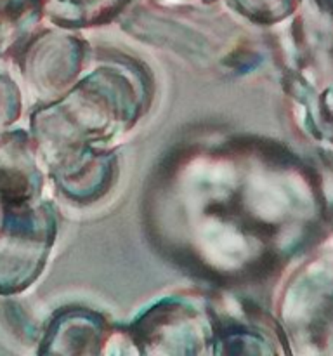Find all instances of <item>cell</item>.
I'll return each mask as SVG.
<instances>
[{"label":"cell","instance_id":"5","mask_svg":"<svg viewBox=\"0 0 333 356\" xmlns=\"http://www.w3.org/2000/svg\"><path fill=\"white\" fill-rule=\"evenodd\" d=\"M103 322L99 316L89 313H68L59 316L49 332L47 344H54V351L66 346L62 353H75V344H80V353H90L87 344L99 343Z\"/></svg>","mask_w":333,"mask_h":356},{"label":"cell","instance_id":"3","mask_svg":"<svg viewBox=\"0 0 333 356\" xmlns=\"http://www.w3.org/2000/svg\"><path fill=\"white\" fill-rule=\"evenodd\" d=\"M54 236L49 205L3 207L0 228V294L23 291L38 277Z\"/></svg>","mask_w":333,"mask_h":356},{"label":"cell","instance_id":"2","mask_svg":"<svg viewBox=\"0 0 333 356\" xmlns=\"http://www.w3.org/2000/svg\"><path fill=\"white\" fill-rule=\"evenodd\" d=\"M137 117V97L130 83L113 72L94 73L62 103L35 118L49 148L62 153L90 149V141L110 138L117 127Z\"/></svg>","mask_w":333,"mask_h":356},{"label":"cell","instance_id":"4","mask_svg":"<svg viewBox=\"0 0 333 356\" xmlns=\"http://www.w3.org/2000/svg\"><path fill=\"white\" fill-rule=\"evenodd\" d=\"M135 337L142 344H180L189 346L191 353H196L198 344L205 339V327L200 322L196 309L182 302H163L142 316L134 329ZM163 348V351H165ZM186 350V348H184Z\"/></svg>","mask_w":333,"mask_h":356},{"label":"cell","instance_id":"1","mask_svg":"<svg viewBox=\"0 0 333 356\" xmlns=\"http://www.w3.org/2000/svg\"><path fill=\"white\" fill-rule=\"evenodd\" d=\"M250 145L219 146L208 155L180 162L166 176V232H162L177 257L207 277L221 280L259 278L281 263L274 249L280 226L257 214L250 188Z\"/></svg>","mask_w":333,"mask_h":356}]
</instances>
